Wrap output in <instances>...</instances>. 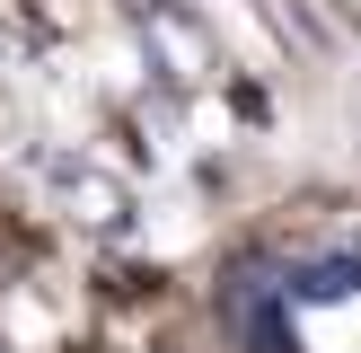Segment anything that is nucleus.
<instances>
[{
	"instance_id": "f257e3e1",
	"label": "nucleus",
	"mask_w": 361,
	"mask_h": 353,
	"mask_svg": "<svg viewBox=\"0 0 361 353\" xmlns=\"http://www.w3.org/2000/svg\"><path fill=\"white\" fill-rule=\"evenodd\" d=\"M353 274H361V256H335V265H309L291 292H300V300H344V292H353Z\"/></svg>"
}]
</instances>
